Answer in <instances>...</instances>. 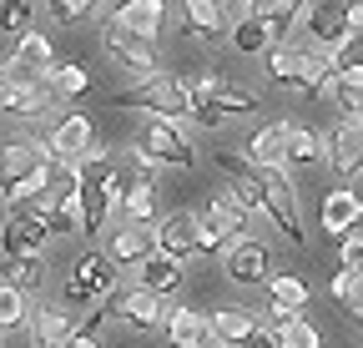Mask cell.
Returning a JSON list of instances; mask_svg holds the SVG:
<instances>
[{
    "mask_svg": "<svg viewBox=\"0 0 363 348\" xmlns=\"http://www.w3.org/2000/svg\"><path fill=\"white\" fill-rule=\"evenodd\" d=\"M91 142H96V126H91V116L86 111H71V116H61L51 132H45V147H51V162H76Z\"/></svg>",
    "mask_w": 363,
    "mask_h": 348,
    "instance_id": "obj_12",
    "label": "cell"
},
{
    "mask_svg": "<svg viewBox=\"0 0 363 348\" xmlns=\"http://www.w3.org/2000/svg\"><path fill=\"white\" fill-rule=\"evenodd\" d=\"M227 35H233V46L242 51V56H257V51H272V35H267V26L242 6V21H233V30H227Z\"/></svg>",
    "mask_w": 363,
    "mask_h": 348,
    "instance_id": "obj_28",
    "label": "cell"
},
{
    "mask_svg": "<svg viewBox=\"0 0 363 348\" xmlns=\"http://www.w3.org/2000/svg\"><path fill=\"white\" fill-rule=\"evenodd\" d=\"M6 61L21 66V71H30V76H51V66H56V46H51V35H45V30H21L16 51H11Z\"/></svg>",
    "mask_w": 363,
    "mask_h": 348,
    "instance_id": "obj_19",
    "label": "cell"
},
{
    "mask_svg": "<svg viewBox=\"0 0 363 348\" xmlns=\"http://www.w3.org/2000/svg\"><path fill=\"white\" fill-rule=\"evenodd\" d=\"M313 162H323V137L288 121V167H313Z\"/></svg>",
    "mask_w": 363,
    "mask_h": 348,
    "instance_id": "obj_29",
    "label": "cell"
},
{
    "mask_svg": "<svg viewBox=\"0 0 363 348\" xmlns=\"http://www.w3.org/2000/svg\"><path fill=\"white\" fill-rule=\"evenodd\" d=\"M0 197H6V172H0Z\"/></svg>",
    "mask_w": 363,
    "mask_h": 348,
    "instance_id": "obj_46",
    "label": "cell"
},
{
    "mask_svg": "<svg viewBox=\"0 0 363 348\" xmlns=\"http://www.w3.org/2000/svg\"><path fill=\"white\" fill-rule=\"evenodd\" d=\"M207 328H212V338H217V343L242 348V343H247V333L257 328V318H252L247 308H212V313H207Z\"/></svg>",
    "mask_w": 363,
    "mask_h": 348,
    "instance_id": "obj_25",
    "label": "cell"
},
{
    "mask_svg": "<svg viewBox=\"0 0 363 348\" xmlns=\"http://www.w3.org/2000/svg\"><path fill=\"white\" fill-rule=\"evenodd\" d=\"M111 318L131 323V328H162L167 323V298L147 293V288H126L111 298Z\"/></svg>",
    "mask_w": 363,
    "mask_h": 348,
    "instance_id": "obj_13",
    "label": "cell"
},
{
    "mask_svg": "<svg viewBox=\"0 0 363 348\" xmlns=\"http://www.w3.org/2000/svg\"><path fill=\"white\" fill-rule=\"evenodd\" d=\"M30 333H35V348H66L76 338V313L71 308H35Z\"/></svg>",
    "mask_w": 363,
    "mask_h": 348,
    "instance_id": "obj_20",
    "label": "cell"
},
{
    "mask_svg": "<svg viewBox=\"0 0 363 348\" xmlns=\"http://www.w3.org/2000/svg\"><path fill=\"white\" fill-rule=\"evenodd\" d=\"M227 11L222 6H212V0H187V6H182V35L187 40H222L227 35V21H222Z\"/></svg>",
    "mask_w": 363,
    "mask_h": 348,
    "instance_id": "obj_18",
    "label": "cell"
},
{
    "mask_svg": "<svg viewBox=\"0 0 363 348\" xmlns=\"http://www.w3.org/2000/svg\"><path fill=\"white\" fill-rule=\"evenodd\" d=\"M157 252V232L147 228V223H121L111 237H106V257L111 263H147V257Z\"/></svg>",
    "mask_w": 363,
    "mask_h": 348,
    "instance_id": "obj_14",
    "label": "cell"
},
{
    "mask_svg": "<svg viewBox=\"0 0 363 348\" xmlns=\"http://www.w3.org/2000/svg\"><path fill=\"white\" fill-rule=\"evenodd\" d=\"M71 232H86V217H81V192L66 187L56 212H51V237H71Z\"/></svg>",
    "mask_w": 363,
    "mask_h": 348,
    "instance_id": "obj_32",
    "label": "cell"
},
{
    "mask_svg": "<svg viewBox=\"0 0 363 348\" xmlns=\"http://www.w3.org/2000/svg\"><path fill=\"white\" fill-rule=\"evenodd\" d=\"M6 283L21 288V293L40 288V283H45V263H6Z\"/></svg>",
    "mask_w": 363,
    "mask_h": 348,
    "instance_id": "obj_36",
    "label": "cell"
},
{
    "mask_svg": "<svg viewBox=\"0 0 363 348\" xmlns=\"http://www.w3.org/2000/svg\"><path fill=\"white\" fill-rule=\"evenodd\" d=\"M45 16H51L56 26H81L86 16H96V6H91V0H51Z\"/></svg>",
    "mask_w": 363,
    "mask_h": 348,
    "instance_id": "obj_35",
    "label": "cell"
},
{
    "mask_svg": "<svg viewBox=\"0 0 363 348\" xmlns=\"http://www.w3.org/2000/svg\"><path fill=\"white\" fill-rule=\"evenodd\" d=\"M192 223H197V247L202 252H212V247H227L238 232H242V223H233L217 202H207V207H197L192 212Z\"/></svg>",
    "mask_w": 363,
    "mask_h": 348,
    "instance_id": "obj_21",
    "label": "cell"
},
{
    "mask_svg": "<svg viewBox=\"0 0 363 348\" xmlns=\"http://www.w3.org/2000/svg\"><path fill=\"white\" fill-rule=\"evenodd\" d=\"M45 91H51V101H76V96L91 91V76H86V66H76V61H56L51 76H45Z\"/></svg>",
    "mask_w": 363,
    "mask_h": 348,
    "instance_id": "obj_27",
    "label": "cell"
},
{
    "mask_svg": "<svg viewBox=\"0 0 363 348\" xmlns=\"http://www.w3.org/2000/svg\"><path fill=\"white\" fill-rule=\"evenodd\" d=\"M257 197H262V212L278 223V232H283L293 247H303V242H308V232H303V207H298V192H293V182H288V172H257Z\"/></svg>",
    "mask_w": 363,
    "mask_h": 348,
    "instance_id": "obj_5",
    "label": "cell"
},
{
    "mask_svg": "<svg viewBox=\"0 0 363 348\" xmlns=\"http://www.w3.org/2000/svg\"><path fill=\"white\" fill-rule=\"evenodd\" d=\"M111 21L136 30V35H147V40H157L162 21H167V6L162 0H126V6H111Z\"/></svg>",
    "mask_w": 363,
    "mask_h": 348,
    "instance_id": "obj_22",
    "label": "cell"
},
{
    "mask_svg": "<svg viewBox=\"0 0 363 348\" xmlns=\"http://www.w3.org/2000/svg\"><path fill=\"white\" fill-rule=\"evenodd\" d=\"M30 16H35L30 0H0V30H21Z\"/></svg>",
    "mask_w": 363,
    "mask_h": 348,
    "instance_id": "obj_37",
    "label": "cell"
},
{
    "mask_svg": "<svg viewBox=\"0 0 363 348\" xmlns=\"http://www.w3.org/2000/svg\"><path fill=\"white\" fill-rule=\"evenodd\" d=\"M192 121H197V126H222L227 116H222L212 101H192Z\"/></svg>",
    "mask_w": 363,
    "mask_h": 348,
    "instance_id": "obj_42",
    "label": "cell"
},
{
    "mask_svg": "<svg viewBox=\"0 0 363 348\" xmlns=\"http://www.w3.org/2000/svg\"><path fill=\"white\" fill-rule=\"evenodd\" d=\"M212 162H217V172H227L233 182H242V177H252V172H257V167H252L247 157H238V152H217Z\"/></svg>",
    "mask_w": 363,
    "mask_h": 348,
    "instance_id": "obj_39",
    "label": "cell"
},
{
    "mask_svg": "<svg viewBox=\"0 0 363 348\" xmlns=\"http://www.w3.org/2000/svg\"><path fill=\"white\" fill-rule=\"evenodd\" d=\"M242 348H278V328H272V323H257V328L247 333Z\"/></svg>",
    "mask_w": 363,
    "mask_h": 348,
    "instance_id": "obj_40",
    "label": "cell"
},
{
    "mask_svg": "<svg viewBox=\"0 0 363 348\" xmlns=\"http://www.w3.org/2000/svg\"><path fill=\"white\" fill-rule=\"evenodd\" d=\"M121 217L126 223H157V187L152 182H131L126 187V197H121Z\"/></svg>",
    "mask_w": 363,
    "mask_h": 348,
    "instance_id": "obj_30",
    "label": "cell"
},
{
    "mask_svg": "<svg viewBox=\"0 0 363 348\" xmlns=\"http://www.w3.org/2000/svg\"><path fill=\"white\" fill-rule=\"evenodd\" d=\"M212 106H217L222 116H233V111H257V106H262V96H257V86L222 81V86H217V96H212Z\"/></svg>",
    "mask_w": 363,
    "mask_h": 348,
    "instance_id": "obj_31",
    "label": "cell"
},
{
    "mask_svg": "<svg viewBox=\"0 0 363 348\" xmlns=\"http://www.w3.org/2000/svg\"><path fill=\"white\" fill-rule=\"evenodd\" d=\"M222 273H227V283H238V288L267 283V278H272V252H267V242L238 232L233 242L222 247Z\"/></svg>",
    "mask_w": 363,
    "mask_h": 348,
    "instance_id": "obj_7",
    "label": "cell"
},
{
    "mask_svg": "<svg viewBox=\"0 0 363 348\" xmlns=\"http://www.w3.org/2000/svg\"><path fill=\"white\" fill-rule=\"evenodd\" d=\"M116 298V263L106 252H81L66 278V308H101Z\"/></svg>",
    "mask_w": 363,
    "mask_h": 348,
    "instance_id": "obj_2",
    "label": "cell"
},
{
    "mask_svg": "<svg viewBox=\"0 0 363 348\" xmlns=\"http://www.w3.org/2000/svg\"><path fill=\"white\" fill-rule=\"evenodd\" d=\"M338 263H343V273H353V278H363V232H353V237H343V252H338Z\"/></svg>",
    "mask_w": 363,
    "mask_h": 348,
    "instance_id": "obj_38",
    "label": "cell"
},
{
    "mask_svg": "<svg viewBox=\"0 0 363 348\" xmlns=\"http://www.w3.org/2000/svg\"><path fill=\"white\" fill-rule=\"evenodd\" d=\"M51 223L35 217L30 207H11V217L0 223V252H6V263H45V252H51Z\"/></svg>",
    "mask_w": 363,
    "mask_h": 348,
    "instance_id": "obj_3",
    "label": "cell"
},
{
    "mask_svg": "<svg viewBox=\"0 0 363 348\" xmlns=\"http://www.w3.org/2000/svg\"><path fill=\"white\" fill-rule=\"evenodd\" d=\"M348 288H353V273H343V268H338V278L328 283V293H333V298L343 303V293H348Z\"/></svg>",
    "mask_w": 363,
    "mask_h": 348,
    "instance_id": "obj_44",
    "label": "cell"
},
{
    "mask_svg": "<svg viewBox=\"0 0 363 348\" xmlns=\"http://www.w3.org/2000/svg\"><path fill=\"white\" fill-rule=\"evenodd\" d=\"M45 167H51V147H45V137H11L6 147H0V172H6V187L35 177V172H45Z\"/></svg>",
    "mask_w": 363,
    "mask_h": 348,
    "instance_id": "obj_10",
    "label": "cell"
},
{
    "mask_svg": "<svg viewBox=\"0 0 363 348\" xmlns=\"http://www.w3.org/2000/svg\"><path fill=\"white\" fill-rule=\"evenodd\" d=\"M278 348H323V333H318V328L298 313L293 323H283V328H278Z\"/></svg>",
    "mask_w": 363,
    "mask_h": 348,
    "instance_id": "obj_34",
    "label": "cell"
},
{
    "mask_svg": "<svg viewBox=\"0 0 363 348\" xmlns=\"http://www.w3.org/2000/svg\"><path fill=\"white\" fill-rule=\"evenodd\" d=\"M111 106L121 111H152L157 121H182V116H192V101H187V86H182V76H147V81H131L126 91L111 96Z\"/></svg>",
    "mask_w": 363,
    "mask_h": 348,
    "instance_id": "obj_1",
    "label": "cell"
},
{
    "mask_svg": "<svg viewBox=\"0 0 363 348\" xmlns=\"http://www.w3.org/2000/svg\"><path fill=\"white\" fill-rule=\"evenodd\" d=\"M358 333H363V323H358Z\"/></svg>",
    "mask_w": 363,
    "mask_h": 348,
    "instance_id": "obj_47",
    "label": "cell"
},
{
    "mask_svg": "<svg viewBox=\"0 0 363 348\" xmlns=\"http://www.w3.org/2000/svg\"><path fill=\"white\" fill-rule=\"evenodd\" d=\"M343 308H348V313L363 323V278H353V288L343 293Z\"/></svg>",
    "mask_w": 363,
    "mask_h": 348,
    "instance_id": "obj_43",
    "label": "cell"
},
{
    "mask_svg": "<svg viewBox=\"0 0 363 348\" xmlns=\"http://www.w3.org/2000/svg\"><path fill=\"white\" fill-rule=\"evenodd\" d=\"M308 66H313V51H293L288 40H283V46H272V51H267V61H262L267 81L288 86V91H298V81H303V71H308Z\"/></svg>",
    "mask_w": 363,
    "mask_h": 348,
    "instance_id": "obj_23",
    "label": "cell"
},
{
    "mask_svg": "<svg viewBox=\"0 0 363 348\" xmlns=\"http://www.w3.org/2000/svg\"><path fill=\"white\" fill-rule=\"evenodd\" d=\"M247 162L257 172H288V121H272L247 142Z\"/></svg>",
    "mask_w": 363,
    "mask_h": 348,
    "instance_id": "obj_17",
    "label": "cell"
},
{
    "mask_svg": "<svg viewBox=\"0 0 363 348\" xmlns=\"http://www.w3.org/2000/svg\"><path fill=\"white\" fill-rule=\"evenodd\" d=\"M136 152H142L152 167H197V152H192V137L182 132V121H157L147 116L142 137H136Z\"/></svg>",
    "mask_w": 363,
    "mask_h": 348,
    "instance_id": "obj_6",
    "label": "cell"
},
{
    "mask_svg": "<svg viewBox=\"0 0 363 348\" xmlns=\"http://www.w3.org/2000/svg\"><path fill=\"white\" fill-rule=\"evenodd\" d=\"M363 223V197L353 192V187H338V192H328L323 197V232L328 237H353V228Z\"/></svg>",
    "mask_w": 363,
    "mask_h": 348,
    "instance_id": "obj_15",
    "label": "cell"
},
{
    "mask_svg": "<svg viewBox=\"0 0 363 348\" xmlns=\"http://www.w3.org/2000/svg\"><path fill=\"white\" fill-rule=\"evenodd\" d=\"M212 202H217V207H222L227 217H233V223H247V212L238 207V197H233V192H227V187H217V192H212Z\"/></svg>",
    "mask_w": 363,
    "mask_h": 348,
    "instance_id": "obj_41",
    "label": "cell"
},
{
    "mask_svg": "<svg viewBox=\"0 0 363 348\" xmlns=\"http://www.w3.org/2000/svg\"><path fill=\"white\" fill-rule=\"evenodd\" d=\"M303 26H308V35H313L328 56H338L348 40H353V30H348V6H303Z\"/></svg>",
    "mask_w": 363,
    "mask_h": 348,
    "instance_id": "obj_11",
    "label": "cell"
},
{
    "mask_svg": "<svg viewBox=\"0 0 363 348\" xmlns=\"http://www.w3.org/2000/svg\"><path fill=\"white\" fill-rule=\"evenodd\" d=\"M247 11H252V16L267 26L272 46H283V35L293 30V21H303V6H298V0H252Z\"/></svg>",
    "mask_w": 363,
    "mask_h": 348,
    "instance_id": "obj_26",
    "label": "cell"
},
{
    "mask_svg": "<svg viewBox=\"0 0 363 348\" xmlns=\"http://www.w3.org/2000/svg\"><path fill=\"white\" fill-rule=\"evenodd\" d=\"M152 232H157V252H162V257H172V263H192V257H202L192 212H182V207H177V212L157 217V223H152Z\"/></svg>",
    "mask_w": 363,
    "mask_h": 348,
    "instance_id": "obj_8",
    "label": "cell"
},
{
    "mask_svg": "<svg viewBox=\"0 0 363 348\" xmlns=\"http://www.w3.org/2000/svg\"><path fill=\"white\" fill-rule=\"evenodd\" d=\"M167 343L172 348H207L212 343V328H207V313L202 308H187V303H182V308H167Z\"/></svg>",
    "mask_w": 363,
    "mask_h": 348,
    "instance_id": "obj_16",
    "label": "cell"
},
{
    "mask_svg": "<svg viewBox=\"0 0 363 348\" xmlns=\"http://www.w3.org/2000/svg\"><path fill=\"white\" fill-rule=\"evenodd\" d=\"M323 157H328V167H333V177H338V182L363 177V126L338 121L333 132L323 137Z\"/></svg>",
    "mask_w": 363,
    "mask_h": 348,
    "instance_id": "obj_9",
    "label": "cell"
},
{
    "mask_svg": "<svg viewBox=\"0 0 363 348\" xmlns=\"http://www.w3.org/2000/svg\"><path fill=\"white\" fill-rule=\"evenodd\" d=\"M21 323H30V303H26V293L21 288H11V283H0V328H21Z\"/></svg>",
    "mask_w": 363,
    "mask_h": 348,
    "instance_id": "obj_33",
    "label": "cell"
},
{
    "mask_svg": "<svg viewBox=\"0 0 363 348\" xmlns=\"http://www.w3.org/2000/svg\"><path fill=\"white\" fill-rule=\"evenodd\" d=\"M0 111H11V81L0 76Z\"/></svg>",
    "mask_w": 363,
    "mask_h": 348,
    "instance_id": "obj_45",
    "label": "cell"
},
{
    "mask_svg": "<svg viewBox=\"0 0 363 348\" xmlns=\"http://www.w3.org/2000/svg\"><path fill=\"white\" fill-rule=\"evenodd\" d=\"M101 51H106V61H111L116 71H126L131 81H147V76H157V71H162L157 40L136 35V30L116 26V21H106V26H101Z\"/></svg>",
    "mask_w": 363,
    "mask_h": 348,
    "instance_id": "obj_4",
    "label": "cell"
},
{
    "mask_svg": "<svg viewBox=\"0 0 363 348\" xmlns=\"http://www.w3.org/2000/svg\"><path fill=\"white\" fill-rule=\"evenodd\" d=\"M136 288H147V293H157V298H172V293L182 288V263L152 252L147 263H136Z\"/></svg>",
    "mask_w": 363,
    "mask_h": 348,
    "instance_id": "obj_24",
    "label": "cell"
}]
</instances>
